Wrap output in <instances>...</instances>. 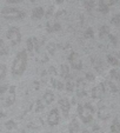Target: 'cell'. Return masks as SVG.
<instances>
[{
  "mask_svg": "<svg viewBox=\"0 0 120 133\" xmlns=\"http://www.w3.org/2000/svg\"><path fill=\"white\" fill-rule=\"evenodd\" d=\"M27 66V54L26 51H21L17 54L14 61L12 65V74L14 75H21L26 70Z\"/></svg>",
  "mask_w": 120,
  "mask_h": 133,
  "instance_id": "cell-1",
  "label": "cell"
},
{
  "mask_svg": "<svg viewBox=\"0 0 120 133\" xmlns=\"http://www.w3.org/2000/svg\"><path fill=\"white\" fill-rule=\"evenodd\" d=\"M6 37H7V39L12 43V45H17V44H19L20 40H21V35H20V32L17 27H11L10 30L7 31Z\"/></svg>",
  "mask_w": 120,
  "mask_h": 133,
  "instance_id": "cell-2",
  "label": "cell"
},
{
  "mask_svg": "<svg viewBox=\"0 0 120 133\" xmlns=\"http://www.w3.org/2000/svg\"><path fill=\"white\" fill-rule=\"evenodd\" d=\"M1 13L7 19H19V18L24 17V13L20 12L18 8H4Z\"/></svg>",
  "mask_w": 120,
  "mask_h": 133,
  "instance_id": "cell-3",
  "label": "cell"
},
{
  "mask_svg": "<svg viewBox=\"0 0 120 133\" xmlns=\"http://www.w3.org/2000/svg\"><path fill=\"white\" fill-rule=\"evenodd\" d=\"M59 104H60V107H61V110H63L64 114L67 116L68 110H70V104H68V100L67 99H61V100L59 101Z\"/></svg>",
  "mask_w": 120,
  "mask_h": 133,
  "instance_id": "cell-4",
  "label": "cell"
},
{
  "mask_svg": "<svg viewBox=\"0 0 120 133\" xmlns=\"http://www.w3.org/2000/svg\"><path fill=\"white\" fill-rule=\"evenodd\" d=\"M48 120H50V124H52V125H55V124H58V121H59V114L57 113V110H53L52 113L50 114V118H48Z\"/></svg>",
  "mask_w": 120,
  "mask_h": 133,
  "instance_id": "cell-5",
  "label": "cell"
},
{
  "mask_svg": "<svg viewBox=\"0 0 120 133\" xmlns=\"http://www.w3.org/2000/svg\"><path fill=\"white\" fill-rule=\"evenodd\" d=\"M44 14V11L41 7H38V8H34L32 12V17L34 18V19H40V18L43 17Z\"/></svg>",
  "mask_w": 120,
  "mask_h": 133,
  "instance_id": "cell-6",
  "label": "cell"
},
{
  "mask_svg": "<svg viewBox=\"0 0 120 133\" xmlns=\"http://www.w3.org/2000/svg\"><path fill=\"white\" fill-rule=\"evenodd\" d=\"M111 131H112V133H120V124L118 119H114L112 126H111Z\"/></svg>",
  "mask_w": 120,
  "mask_h": 133,
  "instance_id": "cell-7",
  "label": "cell"
},
{
  "mask_svg": "<svg viewBox=\"0 0 120 133\" xmlns=\"http://www.w3.org/2000/svg\"><path fill=\"white\" fill-rule=\"evenodd\" d=\"M107 61L112 66H118V65H119V61H118L117 59L113 57V55H107Z\"/></svg>",
  "mask_w": 120,
  "mask_h": 133,
  "instance_id": "cell-8",
  "label": "cell"
},
{
  "mask_svg": "<svg viewBox=\"0 0 120 133\" xmlns=\"http://www.w3.org/2000/svg\"><path fill=\"white\" fill-rule=\"evenodd\" d=\"M6 74V66L0 64V79H3Z\"/></svg>",
  "mask_w": 120,
  "mask_h": 133,
  "instance_id": "cell-9",
  "label": "cell"
},
{
  "mask_svg": "<svg viewBox=\"0 0 120 133\" xmlns=\"http://www.w3.org/2000/svg\"><path fill=\"white\" fill-rule=\"evenodd\" d=\"M78 130H79V126L77 125V123H75V121H73L72 125L70 126V131H71V133H74V131H78Z\"/></svg>",
  "mask_w": 120,
  "mask_h": 133,
  "instance_id": "cell-10",
  "label": "cell"
},
{
  "mask_svg": "<svg viewBox=\"0 0 120 133\" xmlns=\"http://www.w3.org/2000/svg\"><path fill=\"white\" fill-rule=\"evenodd\" d=\"M108 34V30L106 26H104V27H101V31H100V37L103 38L104 35H107Z\"/></svg>",
  "mask_w": 120,
  "mask_h": 133,
  "instance_id": "cell-11",
  "label": "cell"
},
{
  "mask_svg": "<svg viewBox=\"0 0 120 133\" xmlns=\"http://www.w3.org/2000/svg\"><path fill=\"white\" fill-rule=\"evenodd\" d=\"M111 74H112V77L114 79H117L118 81H120V74H119V72H117V71H112V72H111Z\"/></svg>",
  "mask_w": 120,
  "mask_h": 133,
  "instance_id": "cell-12",
  "label": "cell"
},
{
  "mask_svg": "<svg viewBox=\"0 0 120 133\" xmlns=\"http://www.w3.org/2000/svg\"><path fill=\"white\" fill-rule=\"evenodd\" d=\"M100 11H101V12H104V13H106V12H107V11H108L107 6H105V5H104V3H103V1L100 3Z\"/></svg>",
  "mask_w": 120,
  "mask_h": 133,
  "instance_id": "cell-13",
  "label": "cell"
},
{
  "mask_svg": "<svg viewBox=\"0 0 120 133\" xmlns=\"http://www.w3.org/2000/svg\"><path fill=\"white\" fill-rule=\"evenodd\" d=\"M27 47H28V50H30V51H32V50H33V44H32V39H28V40H27Z\"/></svg>",
  "mask_w": 120,
  "mask_h": 133,
  "instance_id": "cell-14",
  "label": "cell"
},
{
  "mask_svg": "<svg viewBox=\"0 0 120 133\" xmlns=\"http://www.w3.org/2000/svg\"><path fill=\"white\" fill-rule=\"evenodd\" d=\"M86 37L93 38V31H92V28H88V31L86 32Z\"/></svg>",
  "mask_w": 120,
  "mask_h": 133,
  "instance_id": "cell-15",
  "label": "cell"
},
{
  "mask_svg": "<svg viewBox=\"0 0 120 133\" xmlns=\"http://www.w3.org/2000/svg\"><path fill=\"white\" fill-rule=\"evenodd\" d=\"M108 37H110V40L115 45V44H117V39H115V37H113V35H108Z\"/></svg>",
  "mask_w": 120,
  "mask_h": 133,
  "instance_id": "cell-16",
  "label": "cell"
},
{
  "mask_svg": "<svg viewBox=\"0 0 120 133\" xmlns=\"http://www.w3.org/2000/svg\"><path fill=\"white\" fill-rule=\"evenodd\" d=\"M10 4H18V3H21V0H7Z\"/></svg>",
  "mask_w": 120,
  "mask_h": 133,
  "instance_id": "cell-17",
  "label": "cell"
},
{
  "mask_svg": "<svg viewBox=\"0 0 120 133\" xmlns=\"http://www.w3.org/2000/svg\"><path fill=\"white\" fill-rule=\"evenodd\" d=\"M87 79H90V80H93V79H94V77H93V74L92 73H87Z\"/></svg>",
  "mask_w": 120,
  "mask_h": 133,
  "instance_id": "cell-18",
  "label": "cell"
},
{
  "mask_svg": "<svg viewBox=\"0 0 120 133\" xmlns=\"http://www.w3.org/2000/svg\"><path fill=\"white\" fill-rule=\"evenodd\" d=\"M12 123H13V121H8V124H6V125H7L10 128H11V127H14L15 125H14V124H12Z\"/></svg>",
  "mask_w": 120,
  "mask_h": 133,
  "instance_id": "cell-19",
  "label": "cell"
},
{
  "mask_svg": "<svg viewBox=\"0 0 120 133\" xmlns=\"http://www.w3.org/2000/svg\"><path fill=\"white\" fill-rule=\"evenodd\" d=\"M4 116V113H0V117H3Z\"/></svg>",
  "mask_w": 120,
  "mask_h": 133,
  "instance_id": "cell-20",
  "label": "cell"
},
{
  "mask_svg": "<svg viewBox=\"0 0 120 133\" xmlns=\"http://www.w3.org/2000/svg\"><path fill=\"white\" fill-rule=\"evenodd\" d=\"M83 133H88V132H87V131H84V132H83Z\"/></svg>",
  "mask_w": 120,
  "mask_h": 133,
  "instance_id": "cell-21",
  "label": "cell"
},
{
  "mask_svg": "<svg viewBox=\"0 0 120 133\" xmlns=\"http://www.w3.org/2000/svg\"><path fill=\"white\" fill-rule=\"evenodd\" d=\"M119 57H120V54H119Z\"/></svg>",
  "mask_w": 120,
  "mask_h": 133,
  "instance_id": "cell-22",
  "label": "cell"
}]
</instances>
